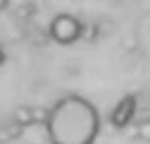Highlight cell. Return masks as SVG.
I'll return each instance as SVG.
<instances>
[{
	"label": "cell",
	"mask_w": 150,
	"mask_h": 144,
	"mask_svg": "<svg viewBox=\"0 0 150 144\" xmlns=\"http://www.w3.org/2000/svg\"><path fill=\"white\" fill-rule=\"evenodd\" d=\"M135 138L142 142H150V121H142L135 125Z\"/></svg>",
	"instance_id": "4"
},
{
	"label": "cell",
	"mask_w": 150,
	"mask_h": 144,
	"mask_svg": "<svg viewBox=\"0 0 150 144\" xmlns=\"http://www.w3.org/2000/svg\"><path fill=\"white\" fill-rule=\"evenodd\" d=\"M0 6H6V2H0Z\"/></svg>",
	"instance_id": "6"
},
{
	"label": "cell",
	"mask_w": 150,
	"mask_h": 144,
	"mask_svg": "<svg viewBox=\"0 0 150 144\" xmlns=\"http://www.w3.org/2000/svg\"><path fill=\"white\" fill-rule=\"evenodd\" d=\"M99 129V110L93 102L78 93L59 98L45 121V131L51 144H93Z\"/></svg>",
	"instance_id": "1"
},
{
	"label": "cell",
	"mask_w": 150,
	"mask_h": 144,
	"mask_svg": "<svg viewBox=\"0 0 150 144\" xmlns=\"http://www.w3.org/2000/svg\"><path fill=\"white\" fill-rule=\"evenodd\" d=\"M135 108H137V100L133 96H125L118 104L112 108V115H110V123H112L114 129H125L131 125V121L135 117Z\"/></svg>",
	"instance_id": "3"
},
{
	"label": "cell",
	"mask_w": 150,
	"mask_h": 144,
	"mask_svg": "<svg viewBox=\"0 0 150 144\" xmlns=\"http://www.w3.org/2000/svg\"><path fill=\"white\" fill-rule=\"evenodd\" d=\"M49 36L57 45H74L83 36V24L78 17L70 13H59L49 24Z\"/></svg>",
	"instance_id": "2"
},
{
	"label": "cell",
	"mask_w": 150,
	"mask_h": 144,
	"mask_svg": "<svg viewBox=\"0 0 150 144\" xmlns=\"http://www.w3.org/2000/svg\"><path fill=\"white\" fill-rule=\"evenodd\" d=\"M4 61V51H2V47H0V64Z\"/></svg>",
	"instance_id": "5"
}]
</instances>
